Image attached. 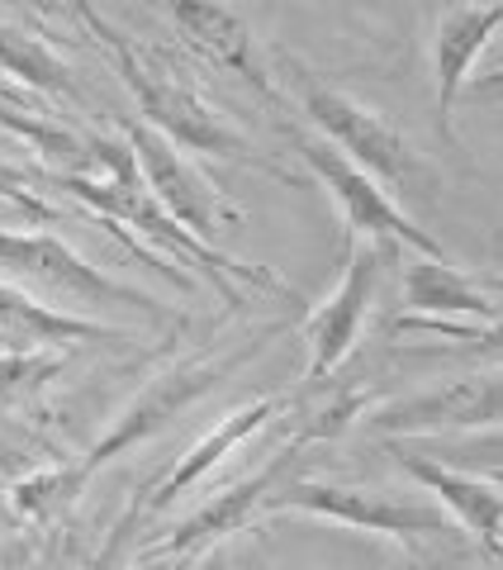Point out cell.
Listing matches in <instances>:
<instances>
[{
	"instance_id": "cell-1",
	"label": "cell",
	"mask_w": 503,
	"mask_h": 570,
	"mask_svg": "<svg viewBox=\"0 0 503 570\" xmlns=\"http://www.w3.org/2000/svg\"><path fill=\"white\" fill-rule=\"evenodd\" d=\"M91 153H96V167L105 176H52L62 190H71L81 205H91L105 224H119V228H138V243L148 247L157 243L161 253H176L186 266H200L205 281L219 291L233 309H243V291L233 281H247V285H262V291H276V295H295L276 272L266 266H247L238 257H228L224 247H214L205 238H195L186 224H176L167 209H161L142 176L134 167V153L129 142H115V138H91Z\"/></svg>"
},
{
	"instance_id": "cell-2",
	"label": "cell",
	"mask_w": 503,
	"mask_h": 570,
	"mask_svg": "<svg viewBox=\"0 0 503 570\" xmlns=\"http://www.w3.org/2000/svg\"><path fill=\"white\" fill-rule=\"evenodd\" d=\"M71 10L81 14L86 24H91L100 39H105V48L115 52V62H119V77H124V86L134 91V100H138V110H142V124L148 129H157L161 138H171L176 148H190V153H209V157H228V163H251V167H262V171H272V176H280V181H290L280 167H272V163H262V157H251V148H247V138L243 134H233L228 124L209 110V105L190 91V86H181V81H171L167 71H157L152 62H142L138 52H134V43L124 39L119 29H110L100 20V14L86 6V0H71Z\"/></svg>"
},
{
	"instance_id": "cell-3",
	"label": "cell",
	"mask_w": 503,
	"mask_h": 570,
	"mask_svg": "<svg viewBox=\"0 0 503 570\" xmlns=\"http://www.w3.org/2000/svg\"><path fill=\"white\" fill-rule=\"evenodd\" d=\"M280 333H285V324H272L266 333L247 337L238 352L200 356V362H181V366H171V371H161V376H152L129 404L119 409L115 423L91 442V452L77 461V471L91 480V475L105 466V461H115V456H124L129 448H138V442H148V438H157V433H167V428L181 419L195 400H205L214 385H224L233 371L247 366L257 352H266V343H272V337H280Z\"/></svg>"
},
{
	"instance_id": "cell-4",
	"label": "cell",
	"mask_w": 503,
	"mask_h": 570,
	"mask_svg": "<svg viewBox=\"0 0 503 570\" xmlns=\"http://www.w3.org/2000/svg\"><path fill=\"white\" fill-rule=\"evenodd\" d=\"M309 513V519L337 523V528H356V532H375V538H442L452 532V519L442 509L413 504V499L385 494V490H362V485H333V480H285V485L266 499V513Z\"/></svg>"
},
{
	"instance_id": "cell-5",
	"label": "cell",
	"mask_w": 503,
	"mask_h": 570,
	"mask_svg": "<svg viewBox=\"0 0 503 570\" xmlns=\"http://www.w3.org/2000/svg\"><path fill=\"white\" fill-rule=\"evenodd\" d=\"M0 272H10L24 285H39L43 295L67 299V305H119L148 318H167V309L152 295L110 281L58 234H10V228H0Z\"/></svg>"
},
{
	"instance_id": "cell-6",
	"label": "cell",
	"mask_w": 503,
	"mask_h": 570,
	"mask_svg": "<svg viewBox=\"0 0 503 570\" xmlns=\"http://www.w3.org/2000/svg\"><path fill=\"white\" fill-rule=\"evenodd\" d=\"M124 142H129L134 167L142 176V186H148V195L171 214L176 224H186L195 238L214 243L224 228L243 224V209L228 205L224 190L214 181H205V176L186 163V153L176 148L171 138H161L142 119H134V124H124Z\"/></svg>"
},
{
	"instance_id": "cell-7",
	"label": "cell",
	"mask_w": 503,
	"mask_h": 570,
	"mask_svg": "<svg viewBox=\"0 0 503 570\" xmlns=\"http://www.w3.org/2000/svg\"><path fill=\"white\" fill-rule=\"evenodd\" d=\"M394 257V243L385 238H352L347 234V253H343V276H337L333 295L304 318V347H309V381L333 376L337 366L352 356L362 324L371 314L375 285H381V266Z\"/></svg>"
},
{
	"instance_id": "cell-8",
	"label": "cell",
	"mask_w": 503,
	"mask_h": 570,
	"mask_svg": "<svg viewBox=\"0 0 503 570\" xmlns=\"http://www.w3.org/2000/svg\"><path fill=\"white\" fill-rule=\"evenodd\" d=\"M299 96H304V115L314 119V129H323V138L362 171L381 176V181H394V186H404L423 171V163L408 148V138L394 129L385 115H375L371 105L333 91V86L304 77V71H299Z\"/></svg>"
},
{
	"instance_id": "cell-9",
	"label": "cell",
	"mask_w": 503,
	"mask_h": 570,
	"mask_svg": "<svg viewBox=\"0 0 503 570\" xmlns=\"http://www.w3.org/2000/svg\"><path fill=\"white\" fill-rule=\"evenodd\" d=\"M295 148H299L304 163H309V171L328 186L337 209H343V224H347L352 238H385L394 247H413L418 257H442V247L389 200V195L381 190V181H375L371 171H362L356 163H347L328 138L295 134Z\"/></svg>"
},
{
	"instance_id": "cell-10",
	"label": "cell",
	"mask_w": 503,
	"mask_h": 570,
	"mask_svg": "<svg viewBox=\"0 0 503 570\" xmlns=\"http://www.w3.org/2000/svg\"><path fill=\"white\" fill-rule=\"evenodd\" d=\"M385 433H437V428H503V376H461L423 390L371 419Z\"/></svg>"
},
{
	"instance_id": "cell-11",
	"label": "cell",
	"mask_w": 503,
	"mask_h": 570,
	"mask_svg": "<svg viewBox=\"0 0 503 570\" xmlns=\"http://www.w3.org/2000/svg\"><path fill=\"white\" fill-rule=\"evenodd\" d=\"M280 409H285V400H280V395H262V400H247V404L233 409V414H224V419L214 423L209 433H205L200 442H195V448H190L181 461H176V466H171L167 475H161V485L152 490L148 504H142V513H161V509H171L176 499H181L190 485H200V480H205L214 466H219L224 456L238 452L251 433H262V428L272 423V419L280 414Z\"/></svg>"
},
{
	"instance_id": "cell-12",
	"label": "cell",
	"mask_w": 503,
	"mask_h": 570,
	"mask_svg": "<svg viewBox=\"0 0 503 570\" xmlns=\"http://www.w3.org/2000/svg\"><path fill=\"white\" fill-rule=\"evenodd\" d=\"M0 337H6V352H48L62 343H124L119 328L52 309L10 281H0Z\"/></svg>"
},
{
	"instance_id": "cell-13",
	"label": "cell",
	"mask_w": 503,
	"mask_h": 570,
	"mask_svg": "<svg viewBox=\"0 0 503 570\" xmlns=\"http://www.w3.org/2000/svg\"><path fill=\"white\" fill-rule=\"evenodd\" d=\"M167 10L205 58L228 67L233 77H243L247 86H257L266 100H276V86H272V77H266V67L257 62L251 29L238 20V10H228L224 0H167Z\"/></svg>"
},
{
	"instance_id": "cell-14",
	"label": "cell",
	"mask_w": 503,
	"mask_h": 570,
	"mask_svg": "<svg viewBox=\"0 0 503 570\" xmlns=\"http://www.w3.org/2000/svg\"><path fill=\"white\" fill-rule=\"evenodd\" d=\"M404 318L400 324H418V318H480V324H499V305L490 291H480L471 276H461L446 257H413L404 262Z\"/></svg>"
},
{
	"instance_id": "cell-15",
	"label": "cell",
	"mask_w": 503,
	"mask_h": 570,
	"mask_svg": "<svg viewBox=\"0 0 503 570\" xmlns=\"http://www.w3.org/2000/svg\"><path fill=\"white\" fill-rule=\"evenodd\" d=\"M400 466L418 480V485L437 499L442 509H452V519L475 532V538L503 557V494L490 485V480L480 475H461L452 466H442V461H427V456H408L400 452Z\"/></svg>"
},
{
	"instance_id": "cell-16",
	"label": "cell",
	"mask_w": 503,
	"mask_h": 570,
	"mask_svg": "<svg viewBox=\"0 0 503 570\" xmlns=\"http://www.w3.org/2000/svg\"><path fill=\"white\" fill-rule=\"evenodd\" d=\"M503 24V0H475V6H461L442 20L437 43H433V71H437V115L446 129V115H452L456 96L471 81V67L484 52V43L494 39V29Z\"/></svg>"
},
{
	"instance_id": "cell-17",
	"label": "cell",
	"mask_w": 503,
	"mask_h": 570,
	"mask_svg": "<svg viewBox=\"0 0 503 570\" xmlns=\"http://www.w3.org/2000/svg\"><path fill=\"white\" fill-rule=\"evenodd\" d=\"M86 485V475L77 466H48V471H33L24 480H14L10 485V504L20 519H58V513H67L71 504H77V494Z\"/></svg>"
},
{
	"instance_id": "cell-18",
	"label": "cell",
	"mask_w": 503,
	"mask_h": 570,
	"mask_svg": "<svg viewBox=\"0 0 503 570\" xmlns=\"http://www.w3.org/2000/svg\"><path fill=\"white\" fill-rule=\"evenodd\" d=\"M0 67L10 71V77H20L24 86H39V91H52V96H71V77L67 67L52 58V52L29 39V33L0 24Z\"/></svg>"
},
{
	"instance_id": "cell-19",
	"label": "cell",
	"mask_w": 503,
	"mask_h": 570,
	"mask_svg": "<svg viewBox=\"0 0 503 570\" xmlns=\"http://www.w3.org/2000/svg\"><path fill=\"white\" fill-rule=\"evenodd\" d=\"M62 362L48 352H0V400L6 404H24L58 376Z\"/></svg>"
},
{
	"instance_id": "cell-20",
	"label": "cell",
	"mask_w": 503,
	"mask_h": 570,
	"mask_svg": "<svg viewBox=\"0 0 503 570\" xmlns=\"http://www.w3.org/2000/svg\"><path fill=\"white\" fill-rule=\"evenodd\" d=\"M475 96H503V67L499 71H490V77H480L475 86H471Z\"/></svg>"
},
{
	"instance_id": "cell-21",
	"label": "cell",
	"mask_w": 503,
	"mask_h": 570,
	"mask_svg": "<svg viewBox=\"0 0 503 570\" xmlns=\"http://www.w3.org/2000/svg\"><path fill=\"white\" fill-rule=\"evenodd\" d=\"M0 100H6V105H20V91H14V86H6V81H0Z\"/></svg>"
},
{
	"instance_id": "cell-22",
	"label": "cell",
	"mask_w": 503,
	"mask_h": 570,
	"mask_svg": "<svg viewBox=\"0 0 503 570\" xmlns=\"http://www.w3.org/2000/svg\"><path fill=\"white\" fill-rule=\"evenodd\" d=\"M138 570H161V566H157V561H148V566H138Z\"/></svg>"
},
{
	"instance_id": "cell-23",
	"label": "cell",
	"mask_w": 503,
	"mask_h": 570,
	"mask_svg": "<svg viewBox=\"0 0 503 570\" xmlns=\"http://www.w3.org/2000/svg\"><path fill=\"white\" fill-rule=\"evenodd\" d=\"M494 471H499V475H503V461H494Z\"/></svg>"
}]
</instances>
